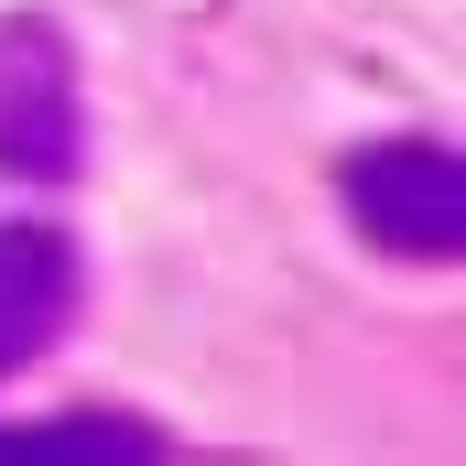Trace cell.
<instances>
[{"label": "cell", "mask_w": 466, "mask_h": 466, "mask_svg": "<svg viewBox=\"0 0 466 466\" xmlns=\"http://www.w3.org/2000/svg\"><path fill=\"white\" fill-rule=\"evenodd\" d=\"M76 282L87 271H76V238L66 228H44V218H11L0 228V380L33 369L76 326Z\"/></svg>", "instance_id": "3"}, {"label": "cell", "mask_w": 466, "mask_h": 466, "mask_svg": "<svg viewBox=\"0 0 466 466\" xmlns=\"http://www.w3.org/2000/svg\"><path fill=\"white\" fill-rule=\"evenodd\" d=\"M87 163V87H76V44L44 11L0 22V174L22 185H66Z\"/></svg>", "instance_id": "2"}, {"label": "cell", "mask_w": 466, "mask_h": 466, "mask_svg": "<svg viewBox=\"0 0 466 466\" xmlns=\"http://www.w3.org/2000/svg\"><path fill=\"white\" fill-rule=\"evenodd\" d=\"M337 207H348V228L369 249H390V260H456L466 249V174L445 141H369L348 152V174H337Z\"/></svg>", "instance_id": "1"}, {"label": "cell", "mask_w": 466, "mask_h": 466, "mask_svg": "<svg viewBox=\"0 0 466 466\" xmlns=\"http://www.w3.org/2000/svg\"><path fill=\"white\" fill-rule=\"evenodd\" d=\"M0 456L44 466V456H163L152 423H119V412H55V423H0Z\"/></svg>", "instance_id": "4"}]
</instances>
